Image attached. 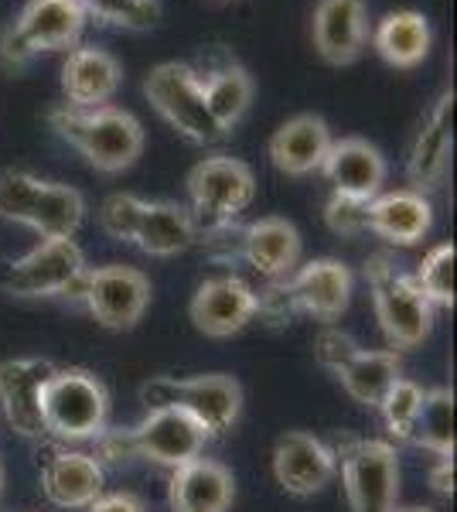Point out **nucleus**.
Wrapping results in <instances>:
<instances>
[{"mask_svg": "<svg viewBox=\"0 0 457 512\" xmlns=\"http://www.w3.org/2000/svg\"><path fill=\"white\" fill-rule=\"evenodd\" d=\"M48 123L103 175H120V171L134 168L144 154V127L134 113L120 110V106L106 103L93 106V110H79V106L62 103L48 113Z\"/></svg>", "mask_w": 457, "mask_h": 512, "instance_id": "1", "label": "nucleus"}, {"mask_svg": "<svg viewBox=\"0 0 457 512\" xmlns=\"http://www.w3.org/2000/svg\"><path fill=\"white\" fill-rule=\"evenodd\" d=\"M205 431L181 410H147L137 427L103 431L96 437V448L103 461H154L164 468H181L188 461L202 458Z\"/></svg>", "mask_w": 457, "mask_h": 512, "instance_id": "2", "label": "nucleus"}, {"mask_svg": "<svg viewBox=\"0 0 457 512\" xmlns=\"http://www.w3.org/2000/svg\"><path fill=\"white\" fill-rule=\"evenodd\" d=\"M260 315L287 321L290 315H311L318 321H335L352 301V270L342 260H311L284 280H273L267 294H256Z\"/></svg>", "mask_w": 457, "mask_h": 512, "instance_id": "3", "label": "nucleus"}, {"mask_svg": "<svg viewBox=\"0 0 457 512\" xmlns=\"http://www.w3.org/2000/svg\"><path fill=\"white\" fill-rule=\"evenodd\" d=\"M147 410H181L205 431L209 441L229 434L243 410V386L226 373H205L191 379L157 376L140 386Z\"/></svg>", "mask_w": 457, "mask_h": 512, "instance_id": "4", "label": "nucleus"}, {"mask_svg": "<svg viewBox=\"0 0 457 512\" xmlns=\"http://www.w3.org/2000/svg\"><path fill=\"white\" fill-rule=\"evenodd\" d=\"M110 393L89 369H55L41 393V424L58 441H96L106 431Z\"/></svg>", "mask_w": 457, "mask_h": 512, "instance_id": "5", "label": "nucleus"}, {"mask_svg": "<svg viewBox=\"0 0 457 512\" xmlns=\"http://www.w3.org/2000/svg\"><path fill=\"white\" fill-rule=\"evenodd\" d=\"M365 277L372 287V308H376L379 328L386 335L389 349H413L434 328V304L423 297L417 280L396 270L386 253L372 256L365 263Z\"/></svg>", "mask_w": 457, "mask_h": 512, "instance_id": "6", "label": "nucleus"}, {"mask_svg": "<svg viewBox=\"0 0 457 512\" xmlns=\"http://www.w3.org/2000/svg\"><path fill=\"white\" fill-rule=\"evenodd\" d=\"M188 198H191V219L195 226L219 233L232 219L243 216L256 198L253 168L229 154H212L198 161L188 175Z\"/></svg>", "mask_w": 457, "mask_h": 512, "instance_id": "7", "label": "nucleus"}, {"mask_svg": "<svg viewBox=\"0 0 457 512\" xmlns=\"http://www.w3.org/2000/svg\"><path fill=\"white\" fill-rule=\"evenodd\" d=\"M352 512H389L400 499V454L389 441L342 437L335 451Z\"/></svg>", "mask_w": 457, "mask_h": 512, "instance_id": "8", "label": "nucleus"}, {"mask_svg": "<svg viewBox=\"0 0 457 512\" xmlns=\"http://www.w3.org/2000/svg\"><path fill=\"white\" fill-rule=\"evenodd\" d=\"M86 256L76 239H41L31 253L7 263L0 287L14 297H82Z\"/></svg>", "mask_w": 457, "mask_h": 512, "instance_id": "9", "label": "nucleus"}, {"mask_svg": "<svg viewBox=\"0 0 457 512\" xmlns=\"http://www.w3.org/2000/svg\"><path fill=\"white\" fill-rule=\"evenodd\" d=\"M144 93L151 106L164 120L178 130L181 137L195 140V144H215L226 137V130L212 120L209 106L202 96V79L185 62H161L144 79Z\"/></svg>", "mask_w": 457, "mask_h": 512, "instance_id": "10", "label": "nucleus"}, {"mask_svg": "<svg viewBox=\"0 0 457 512\" xmlns=\"http://www.w3.org/2000/svg\"><path fill=\"white\" fill-rule=\"evenodd\" d=\"M82 304L89 308L99 325L110 332H127L151 308V280L144 270L106 263V267L86 270L82 280Z\"/></svg>", "mask_w": 457, "mask_h": 512, "instance_id": "11", "label": "nucleus"}, {"mask_svg": "<svg viewBox=\"0 0 457 512\" xmlns=\"http://www.w3.org/2000/svg\"><path fill=\"white\" fill-rule=\"evenodd\" d=\"M191 325L209 338H232L260 315L256 291L243 277H212L191 297Z\"/></svg>", "mask_w": 457, "mask_h": 512, "instance_id": "12", "label": "nucleus"}, {"mask_svg": "<svg viewBox=\"0 0 457 512\" xmlns=\"http://www.w3.org/2000/svg\"><path fill=\"white\" fill-rule=\"evenodd\" d=\"M335 451L307 431H287L273 448V478L287 495L307 499L335 478Z\"/></svg>", "mask_w": 457, "mask_h": 512, "instance_id": "13", "label": "nucleus"}, {"mask_svg": "<svg viewBox=\"0 0 457 512\" xmlns=\"http://www.w3.org/2000/svg\"><path fill=\"white\" fill-rule=\"evenodd\" d=\"M55 362L48 359H7L0 366V410L4 420L21 437H41V393L55 373Z\"/></svg>", "mask_w": 457, "mask_h": 512, "instance_id": "14", "label": "nucleus"}, {"mask_svg": "<svg viewBox=\"0 0 457 512\" xmlns=\"http://www.w3.org/2000/svg\"><path fill=\"white\" fill-rule=\"evenodd\" d=\"M321 175L335 188V195L359 198V202H372L382 185H386V158L379 154L376 144L362 137H342L331 140L328 158L321 164Z\"/></svg>", "mask_w": 457, "mask_h": 512, "instance_id": "15", "label": "nucleus"}, {"mask_svg": "<svg viewBox=\"0 0 457 512\" xmlns=\"http://www.w3.org/2000/svg\"><path fill=\"white\" fill-rule=\"evenodd\" d=\"M311 35L328 65H352L369 38V7L365 0H318Z\"/></svg>", "mask_w": 457, "mask_h": 512, "instance_id": "16", "label": "nucleus"}, {"mask_svg": "<svg viewBox=\"0 0 457 512\" xmlns=\"http://www.w3.org/2000/svg\"><path fill=\"white\" fill-rule=\"evenodd\" d=\"M11 28L31 55L65 52V48L79 45L86 14H82L79 0H28Z\"/></svg>", "mask_w": 457, "mask_h": 512, "instance_id": "17", "label": "nucleus"}, {"mask_svg": "<svg viewBox=\"0 0 457 512\" xmlns=\"http://www.w3.org/2000/svg\"><path fill=\"white\" fill-rule=\"evenodd\" d=\"M106 475L96 454L52 451L41 465V492L58 509H89L103 495Z\"/></svg>", "mask_w": 457, "mask_h": 512, "instance_id": "18", "label": "nucleus"}, {"mask_svg": "<svg viewBox=\"0 0 457 512\" xmlns=\"http://www.w3.org/2000/svg\"><path fill=\"white\" fill-rule=\"evenodd\" d=\"M454 151V93H444L434 103L430 117L417 130V140L410 147V161H406V175H410L413 192H430L444 181L451 168Z\"/></svg>", "mask_w": 457, "mask_h": 512, "instance_id": "19", "label": "nucleus"}, {"mask_svg": "<svg viewBox=\"0 0 457 512\" xmlns=\"http://www.w3.org/2000/svg\"><path fill=\"white\" fill-rule=\"evenodd\" d=\"M331 130L318 113H297L290 117L277 134L270 137V161L280 175L287 178H307L321 171L331 147Z\"/></svg>", "mask_w": 457, "mask_h": 512, "instance_id": "20", "label": "nucleus"}, {"mask_svg": "<svg viewBox=\"0 0 457 512\" xmlns=\"http://www.w3.org/2000/svg\"><path fill=\"white\" fill-rule=\"evenodd\" d=\"M232 499H236V478L222 461L195 458L171 472V512H229Z\"/></svg>", "mask_w": 457, "mask_h": 512, "instance_id": "21", "label": "nucleus"}, {"mask_svg": "<svg viewBox=\"0 0 457 512\" xmlns=\"http://www.w3.org/2000/svg\"><path fill=\"white\" fill-rule=\"evenodd\" d=\"M239 256L270 284L284 280L301 267V233L294 222L267 216L246 226V233L239 236Z\"/></svg>", "mask_w": 457, "mask_h": 512, "instance_id": "22", "label": "nucleus"}, {"mask_svg": "<svg viewBox=\"0 0 457 512\" xmlns=\"http://www.w3.org/2000/svg\"><path fill=\"white\" fill-rule=\"evenodd\" d=\"M123 82L120 62L113 59L106 48H72L69 59L62 65V89L69 106L79 110H93V106H106L116 96Z\"/></svg>", "mask_w": 457, "mask_h": 512, "instance_id": "23", "label": "nucleus"}, {"mask_svg": "<svg viewBox=\"0 0 457 512\" xmlns=\"http://www.w3.org/2000/svg\"><path fill=\"white\" fill-rule=\"evenodd\" d=\"M430 226H434V205L413 188L379 192L369 202V229L393 246H417Z\"/></svg>", "mask_w": 457, "mask_h": 512, "instance_id": "24", "label": "nucleus"}, {"mask_svg": "<svg viewBox=\"0 0 457 512\" xmlns=\"http://www.w3.org/2000/svg\"><path fill=\"white\" fill-rule=\"evenodd\" d=\"M198 236L191 212L178 202H144L134 229V246L147 256H178Z\"/></svg>", "mask_w": 457, "mask_h": 512, "instance_id": "25", "label": "nucleus"}, {"mask_svg": "<svg viewBox=\"0 0 457 512\" xmlns=\"http://www.w3.org/2000/svg\"><path fill=\"white\" fill-rule=\"evenodd\" d=\"M430 41H434V31L420 11H393L372 31V45H376L379 59L393 69H417L430 55Z\"/></svg>", "mask_w": 457, "mask_h": 512, "instance_id": "26", "label": "nucleus"}, {"mask_svg": "<svg viewBox=\"0 0 457 512\" xmlns=\"http://www.w3.org/2000/svg\"><path fill=\"white\" fill-rule=\"evenodd\" d=\"M86 216V198L79 188L62 185V181H41L35 205L28 212V222L41 239H72Z\"/></svg>", "mask_w": 457, "mask_h": 512, "instance_id": "27", "label": "nucleus"}, {"mask_svg": "<svg viewBox=\"0 0 457 512\" xmlns=\"http://www.w3.org/2000/svg\"><path fill=\"white\" fill-rule=\"evenodd\" d=\"M198 79H202V96H205V106H209L212 120L229 134V130L246 117L249 103H253V79H249V72L236 62L205 72V76H198Z\"/></svg>", "mask_w": 457, "mask_h": 512, "instance_id": "28", "label": "nucleus"}, {"mask_svg": "<svg viewBox=\"0 0 457 512\" xmlns=\"http://www.w3.org/2000/svg\"><path fill=\"white\" fill-rule=\"evenodd\" d=\"M335 376L355 403H362V407H379V400L389 393V386L400 379V355L362 349L352 362H345Z\"/></svg>", "mask_w": 457, "mask_h": 512, "instance_id": "29", "label": "nucleus"}, {"mask_svg": "<svg viewBox=\"0 0 457 512\" xmlns=\"http://www.w3.org/2000/svg\"><path fill=\"white\" fill-rule=\"evenodd\" d=\"M410 444L434 451L437 458H454V390H423L420 410L410 424Z\"/></svg>", "mask_w": 457, "mask_h": 512, "instance_id": "30", "label": "nucleus"}, {"mask_svg": "<svg viewBox=\"0 0 457 512\" xmlns=\"http://www.w3.org/2000/svg\"><path fill=\"white\" fill-rule=\"evenodd\" d=\"M454 263H457L454 243H440L423 256V263L413 280H417V287L430 304L454 308Z\"/></svg>", "mask_w": 457, "mask_h": 512, "instance_id": "31", "label": "nucleus"}, {"mask_svg": "<svg viewBox=\"0 0 457 512\" xmlns=\"http://www.w3.org/2000/svg\"><path fill=\"white\" fill-rule=\"evenodd\" d=\"M420 400H423V386H417L413 379H396L393 386H389V393L379 400V414H382V424H386V431L396 437V441H406L410 437V424L413 417H417L420 410Z\"/></svg>", "mask_w": 457, "mask_h": 512, "instance_id": "32", "label": "nucleus"}, {"mask_svg": "<svg viewBox=\"0 0 457 512\" xmlns=\"http://www.w3.org/2000/svg\"><path fill=\"white\" fill-rule=\"evenodd\" d=\"M79 7L106 28H147L157 21V0H79Z\"/></svg>", "mask_w": 457, "mask_h": 512, "instance_id": "33", "label": "nucleus"}, {"mask_svg": "<svg viewBox=\"0 0 457 512\" xmlns=\"http://www.w3.org/2000/svg\"><path fill=\"white\" fill-rule=\"evenodd\" d=\"M38 185H41V178H35L31 171H21V168L0 171V219L24 226L31 205H35Z\"/></svg>", "mask_w": 457, "mask_h": 512, "instance_id": "34", "label": "nucleus"}, {"mask_svg": "<svg viewBox=\"0 0 457 512\" xmlns=\"http://www.w3.org/2000/svg\"><path fill=\"white\" fill-rule=\"evenodd\" d=\"M144 209V198L130 195V192H113L103 198L99 205V229L116 243H134V229Z\"/></svg>", "mask_w": 457, "mask_h": 512, "instance_id": "35", "label": "nucleus"}, {"mask_svg": "<svg viewBox=\"0 0 457 512\" xmlns=\"http://www.w3.org/2000/svg\"><path fill=\"white\" fill-rule=\"evenodd\" d=\"M324 222L338 236H359L369 229V202H359V198L348 195H331L328 205H324Z\"/></svg>", "mask_w": 457, "mask_h": 512, "instance_id": "36", "label": "nucleus"}, {"mask_svg": "<svg viewBox=\"0 0 457 512\" xmlns=\"http://www.w3.org/2000/svg\"><path fill=\"white\" fill-rule=\"evenodd\" d=\"M359 352H362V345L355 342L352 335L338 332V328H324V332L314 338V355H318V362L328 373H338V369H342L345 362H352Z\"/></svg>", "mask_w": 457, "mask_h": 512, "instance_id": "37", "label": "nucleus"}, {"mask_svg": "<svg viewBox=\"0 0 457 512\" xmlns=\"http://www.w3.org/2000/svg\"><path fill=\"white\" fill-rule=\"evenodd\" d=\"M89 512H144V502L130 492H113V495H99L89 506Z\"/></svg>", "mask_w": 457, "mask_h": 512, "instance_id": "38", "label": "nucleus"}, {"mask_svg": "<svg viewBox=\"0 0 457 512\" xmlns=\"http://www.w3.org/2000/svg\"><path fill=\"white\" fill-rule=\"evenodd\" d=\"M430 485H434V492L451 499L454 495V458H437L434 472H430Z\"/></svg>", "mask_w": 457, "mask_h": 512, "instance_id": "39", "label": "nucleus"}, {"mask_svg": "<svg viewBox=\"0 0 457 512\" xmlns=\"http://www.w3.org/2000/svg\"><path fill=\"white\" fill-rule=\"evenodd\" d=\"M389 512H437V509H430V506H393Z\"/></svg>", "mask_w": 457, "mask_h": 512, "instance_id": "40", "label": "nucleus"}, {"mask_svg": "<svg viewBox=\"0 0 457 512\" xmlns=\"http://www.w3.org/2000/svg\"><path fill=\"white\" fill-rule=\"evenodd\" d=\"M0 502H4V465H0Z\"/></svg>", "mask_w": 457, "mask_h": 512, "instance_id": "41", "label": "nucleus"}]
</instances>
